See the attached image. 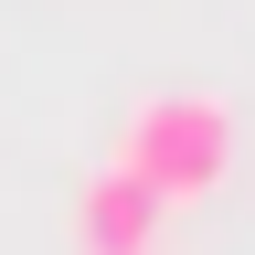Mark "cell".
I'll use <instances>...</instances> for the list:
<instances>
[{
	"mask_svg": "<svg viewBox=\"0 0 255 255\" xmlns=\"http://www.w3.org/2000/svg\"><path fill=\"white\" fill-rule=\"evenodd\" d=\"M117 170L149 181L159 202H202V191L234 170V107L202 96V85L138 96V117H128V138H117Z\"/></svg>",
	"mask_w": 255,
	"mask_h": 255,
	"instance_id": "obj_1",
	"label": "cell"
},
{
	"mask_svg": "<svg viewBox=\"0 0 255 255\" xmlns=\"http://www.w3.org/2000/svg\"><path fill=\"white\" fill-rule=\"evenodd\" d=\"M159 213H170V202H159L149 181H128L117 159L75 191V234H85V255H149V245H159Z\"/></svg>",
	"mask_w": 255,
	"mask_h": 255,
	"instance_id": "obj_2",
	"label": "cell"
}]
</instances>
